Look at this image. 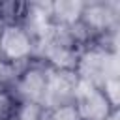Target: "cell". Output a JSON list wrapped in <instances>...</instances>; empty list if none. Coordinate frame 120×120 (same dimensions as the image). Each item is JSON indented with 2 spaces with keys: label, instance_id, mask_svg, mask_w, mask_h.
Here are the masks:
<instances>
[{
  "label": "cell",
  "instance_id": "6da1fadb",
  "mask_svg": "<svg viewBox=\"0 0 120 120\" xmlns=\"http://www.w3.org/2000/svg\"><path fill=\"white\" fill-rule=\"evenodd\" d=\"M118 52L103 51L96 45H88L81 51L75 73L79 79L88 81L101 88V84L109 79H120V66H118Z\"/></svg>",
  "mask_w": 120,
  "mask_h": 120
},
{
  "label": "cell",
  "instance_id": "7a4b0ae2",
  "mask_svg": "<svg viewBox=\"0 0 120 120\" xmlns=\"http://www.w3.org/2000/svg\"><path fill=\"white\" fill-rule=\"evenodd\" d=\"M36 54V43L21 24L0 26V62L13 68L26 66Z\"/></svg>",
  "mask_w": 120,
  "mask_h": 120
},
{
  "label": "cell",
  "instance_id": "3957f363",
  "mask_svg": "<svg viewBox=\"0 0 120 120\" xmlns=\"http://www.w3.org/2000/svg\"><path fill=\"white\" fill-rule=\"evenodd\" d=\"M47 73L49 66L38 58H32L26 66H22L9 86V92L15 101H30L41 105L47 84Z\"/></svg>",
  "mask_w": 120,
  "mask_h": 120
},
{
  "label": "cell",
  "instance_id": "277c9868",
  "mask_svg": "<svg viewBox=\"0 0 120 120\" xmlns=\"http://www.w3.org/2000/svg\"><path fill=\"white\" fill-rule=\"evenodd\" d=\"M81 22L90 32L92 39H96L107 32L120 30V2L118 0L84 2L82 13H81Z\"/></svg>",
  "mask_w": 120,
  "mask_h": 120
},
{
  "label": "cell",
  "instance_id": "5b68a950",
  "mask_svg": "<svg viewBox=\"0 0 120 120\" xmlns=\"http://www.w3.org/2000/svg\"><path fill=\"white\" fill-rule=\"evenodd\" d=\"M77 81H79V77H77L75 71L49 68L45 94H43V99H41L43 109L49 111V109H54V107H60V105H66V103H73Z\"/></svg>",
  "mask_w": 120,
  "mask_h": 120
},
{
  "label": "cell",
  "instance_id": "8992f818",
  "mask_svg": "<svg viewBox=\"0 0 120 120\" xmlns=\"http://www.w3.org/2000/svg\"><path fill=\"white\" fill-rule=\"evenodd\" d=\"M73 103L82 120H103L112 111V107L107 101V98L103 96V92L96 84L82 81V79L77 81Z\"/></svg>",
  "mask_w": 120,
  "mask_h": 120
},
{
  "label": "cell",
  "instance_id": "52a82bcc",
  "mask_svg": "<svg viewBox=\"0 0 120 120\" xmlns=\"http://www.w3.org/2000/svg\"><path fill=\"white\" fill-rule=\"evenodd\" d=\"M49 6H51L52 24L69 26V24H75L81 21L84 0H54Z\"/></svg>",
  "mask_w": 120,
  "mask_h": 120
},
{
  "label": "cell",
  "instance_id": "ba28073f",
  "mask_svg": "<svg viewBox=\"0 0 120 120\" xmlns=\"http://www.w3.org/2000/svg\"><path fill=\"white\" fill-rule=\"evenodd\" d=\"M45 109L39 103L30 101H17L9 120H45Z\"/></svg>",
  "mask_w": 120,
  "mask_h": 120
},
{
  "label": "cell",
  "instance_id": "9c48e42d",
  "mask_svg": "<svg viewBox=\"0 0 120 120\" xmlns=\"http://www.w3.org/2000/svg\"><path fill=\"white\" fill-rule=\"evenodd\" d=\"M45 120H82V118H81L75 103H66V105H60V107L49 109L45 112Z\"/></svg>",
  "mask_w": 120,
  "mask_h": 120
},
{
  "label": "cell",
  "instance_id": "30bf717a",
  "mask_svg": "<svg viewBox=\"0 0 120 120\" xmlns=\"http://www.w3.org/2000/svg\"><path fill=\"white\" fill-rule=\"evenodd\" d=\"M99 90L103 92V96L107 98V101L111 103L112 109L120 107V79H109V81H105Z\"/></svg>",
  "mask_w": 120,
  "mask_h": 120
},
{
  "label": "cell",
  "instance_id": "8fae6325",
  "mask_svg": "<svg viewBox=\"0 0 120 120\" xmlns=\"http://www.w3.org/2000/svg\"><path fill=\"white\" fill-rule=\"evenodd\" d=\"M15 98L9 90H0V120H9L13 109H15Z\"/></svg>",
  "mask_w": 120,
  "mask_h": 120
},
{
  "label": "cell",
  "instance_id": "7c38bea8",
  "mask_svg": "<svg viewBox=\"0 0 120 120\" xmlns=\"http://www.w3.org/2000/svg\"><path fill=\"white\" fill-rule=\"evenodd\" d=\"M103 120H120V107H118V109H112Z\"/></svg>",
  "mask_w": 120,
  "mask_h": 120
}]
</instances>
